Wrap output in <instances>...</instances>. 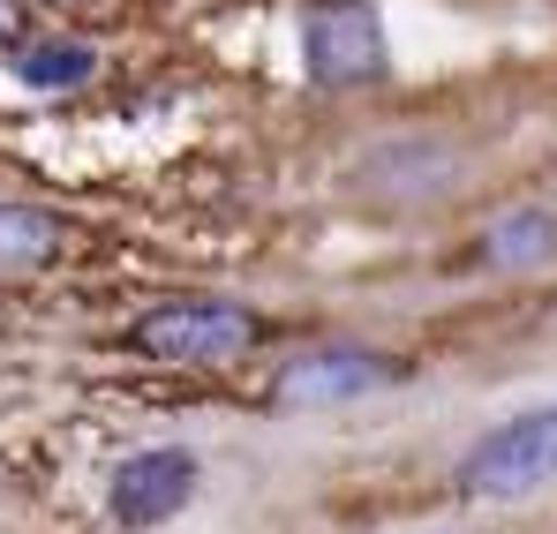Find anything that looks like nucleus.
Returning <instances> with one entry per match:
<instances>
[{
	"instance_id": "5",
	"label": "nucleus",
	"mask_w": 557,
	"mask_h": 534,
	"mask_svg": "<svg viewBox=\"0 0 557 534\" xmlns=\"http://www.w3.org/2000/svg\"><path fill=\"white\" fill-rule=\"evenodd\" d=\"M384 384V361L376 355H309L278 376V399L286 407H324V399H362Z\"/></svg>"
},
{
	"instance_id": "8",
	"label": "nucleus",
	"mask_w": 557,
	"mask_h": 534,
	"mask_svg": "<svg viewBox=\"0 0 557 534\" xmlns=\"http://www.w3.org/2000/svg\"><path fill=\"white\" fill-rule=\"evenodd\" d=\"M8 23H15V0H0V30H8Z\"/></svg>"
},
{
	"instance_id": "6",
	"label": "nucleus",
	"mask_w": 557,
	"mask_h": 534,
	"mask_svg": "<svg viewBox=\"0 0 557 534\" xmlns=\"http://www.w3.org/2000/svg\"><path fill=\"white\" fill-rule=\"evenodd\" d=\"M61 249V226L46 211H23V203H0V271H38Z\"/></svg>"
},
{
	"instance_id": "4",
	"label": "nucleus",
	"mask_w": 557,
	"mask_h": 534,
	"mask_svg": "<svg viewBox=\"0 0 557 534\" xmlns=\"http://www.w3.org/2000/svg\"><path fill=\"white\" fill-rule=\"evenodd\" d=\"M188 489H196V459L188 451H136L113 474V512L128 527H151V520H174L182 512Z\"/></svg>"
},
{
	"instance_id": "3",
	"label": "nucleus",
	"mask_w": 557,
	"mask_h": 534,
	"mask_svg": "<svg viewBox=\"0 0 557 534\" xmlns=\"http://www.w3.org/2000/svg\"><path fill=\"white\" fill-rule=\"evenodd\" d=\"M301 61L324 90H347V84H370L384 69V30L362 0H332L301 23Z\"/></svg>"
},
{
	"instance_id": "1",
	"label": "nucleus",
	"mask_w": 557,
	"mask_h": 534,
	"mask_svg": "<svg viewBox=\"0 0 557 534\" xmlns=\"http://www.w3.org/2000/svg\"><path fill=\"white\" fill-rule=\"evenodd\" d=\"M550 474H557V407L505 422L497 437H482V445L467 451V467H460V482L474 497H528Z\"/></svg>"
},
{
	"instance_id": "7",
	"label": "nucleus",
	"mask_w": 557,
	"mask_h": 534,
	"mask_svg": "<svg viewBox=\"0 0 557 534\" xmlns=\"http://www.w3.org/2000/svg\"><path fill=\"white\" fill-rule=\"evenodd\" d=\"M98 53L84 46V38H46V46H30L23 61H15V76L38 90H69V84H91Z\"/></svg>"
},
{
	"instance_id": "2",
	"label": "nucleus",
	"mask_w": 557,
	"mask_h": 534,
	"mask_svg": "<svg viewBox=\"0 0 557 534\" xmlns=\"http://www.w3.org/2000/svg\"><path fill=\"white\" fill-rule=\"evenodd\" d=\"M257 339V316L234 301H166L136 324V347L159 361H234Z\"/></svg>"
},
{
	"instance_id": "9",
	"label": "nucleus",
	"mask_w": 557,
	"mask_h": 534,
	"mask_svg": "<svg viewBox=\"0 0 557 534\" xmlns=\"http://www.w3.org/2000/svg\"><path fill=\"white\" fill-rule=\"evenodd\" d=\"M46 8H84V0H46Z\"/></svg>"
}]
</instances>
